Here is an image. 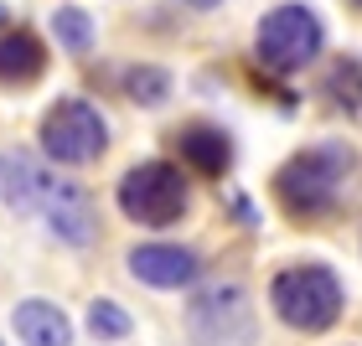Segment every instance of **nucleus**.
Wrapping results in <instances>:
<instances>
[{"label": "nucleus", "instance_id": "nucleus-9", "mask_svg": "<svg viewBox=\"0 0 362 346\" xmlns=\"http://www.w3.org/2000/svg\"><path fill=\"white\" fill-rule=\"evenodd\" d=\"M176 155H181V166H192L197 176H223L228 166H233V145H228V135L218 124H202V119H192V124H181L176 135Z\"/></svg>", "mask_w": 362, "mask_h": 346}, {"label": "nucleus", "instance_id": "nucleus-5", "mask_svg": "<svg viewBox=\"0 0 362 346\" xmlns=\"http://www.w3.org/2000/svg\"><path fill=\"white\" fill-rule=\"evenodd\" d=\"M42 150L57 166H88L109 150V124L88 98H57L52 109L42 114Z\"/></svg>", "mask_w": 362, "mask_h": 346}, {"label": "nucleus", "instance_id": "nucleus-17", "mask_svg": "<svg viewBox=\"0 0 362 346\" xmlns=\"http://www.w3.org/2000/svg\"><path fill=\"white\" fill-rule=\"evenodd\" d=\"M181 6H192V11H218L223 0H181Z\"/></svg>", "mask_w": 362, "mask_h": 346}, {"label": "nucleus", "instance_id": "nucleus-12", "mask_svg": "<svg viewBox=\"0 0 362 346\" xmlns=\"http://www.w3.org/2000/svg\"><path fill=\"white\" fill-rule=\"evenodd\" d=\"M47 166H37L31 155H0V196H6L11 207H21V212H37V196L47 186Z\"/></svg>", "mask_w": 362, "mask_h": 346}, {"label": "nucleus", "instance_id": "nucleus-10", "mask_svg": "<svg viewBox=\"0 0 362 346\" xmlns=\"http://www.w3.org/2000/svg\"><path fill=\"white\" fill-rule=\"evenodd\" d=\"M47 73V47L37 31L16 26L0 37V88H31Z\"/></svg>", "mask_w": 362, "mask_h": 346}, {"label": "nucleus", "instance_id": "nucleus-16", "mask_svg": "<svg viewBox=\"0 0 362 346\" xmlns=\"http://www.w3.org/2000/svg\"><path fill=\"white\" fill-rule=\"evenodd\" d=\"M88 331H93L98 341H124L129 331H135V321H129L114 300H93V305H88Z\"/></svg>", "mask_w": 362, "mask_h": 346}, {"label": "nucleus", "instance_id": "nucleus-7", "mask_svg": "<svg viewBox=\"0 0 362 346\" xmlns=\"http://www.w3.org/2000/svg\"><path fill=\"white\" fill-rule=\"evenodd\" d=\"M37 212L47 217V227H52L62 243H73V249L93 243V202H88V191L78 186V181L47 176V186L37 196Z\"/></svg>", "mask_w": 362, "mask_h": 346}, {"label": "nucleus", "instance_id": "nucleus-8", "mask_svg": "<svg viewBox=\"0 0 362 346\" xmlns=\"http://www.w3.org/2000/svg\"><path fill=\"white\" fill-rule=\"evenodd\" d=\"M129 274L140 279V285L151 290H187L197 274H202V263H197L192 249H181V243H140V249H129Z\"/></svg>", "mask_w": 362, "mask_h": 346}, {"label": "nucleus", "instance_id": "nucleus-18", "mask_svg": "<svg viewBox=\"0 0 362 346\" xmlns=\"http://www.w3.org/2000/svg\"><path fill=\"white\" fill-rule=\"evenodd\" d=\"M6 16H11V11H6V0H0V26H6Z\"/></svg>", "mask_w": 362, "mask_h": 346}, {"label": "nucleus", "instance_id": "nucleus-14", "mask_svg": "<svg viewBox=\"0 0 362 346\" xmlns=\"http://www.w3.org/2000/svg\"><path fill=\"white\" fill-rule=\"evenodd\" d=\"M326 98H332L337 109H347V114L362 109V57H337L332 68H326Z\"/></svg>", "mask_w": 362, "mask_h": 346}, {"label": "nucleus", "instance_id": "nucleus-19", "mask_svg": "<svg viewBox=\"0 0 362 346\" xmlns=\"http://www.w3.org/2000/svg\"><path fill=\"white\" fill-rule=\"evenodd\" d=\"M347 6H357V11H362V0H347Z\"/></svg>", "mask_w": 362, "mask_h": 346}, {"label": "nucleus", "instance_id": "nucleus-15", "mask_svg": "<svg viewBox=\"0 0 362 346\" xmlns=\"http://www.w3.org/2000/svg\"><path fill=\"white\" fill-rule=\"evenodd\" d=\"M52 37L68 47L73 57H83L88 47H93V21H88V11H78V6H57V11H52Z\"/></svg>", "mask_w": 362, "mask_h": 346}, {"label": "nucleus", "instance_id": "nucleus-13", "mask_svg": "<svg viewBox=\"0 0 362 346\" xmlns=\"http://www.w3.org/2000/svg\"><path fill=\"white\" fill-rule=\"evenodd\" d=\"M124 93H129V104H140V109H160L171 98V73L156 68V62H140V68L124 73Z\"/></svg>", "mask_w": 362, "mask_h": 346}, {"label": "nucleus", "instance_id": "nucleus-11", "mask_svg": "<svg viewBox=\"0 0 362 346\" xmlns=\"http://www.w3.org/2000/svg\"><path fill=\"white\" fill-rule=\"evenodd\" d=\"M11 326H16V336L26 346H73V326L52 300H21Z\"/></svg>", "mask_w": 362, "mask_h": 346}, {"label": "nucleus", "instance_id": "nucleus-6", "mask_svg": "<svg viewBox=\"0 0 362 346\" xmlns=\"http://www.w3.org/2000/svg\"><path fill=\"white\" fill-rule=\"evenodd\" d=\"M192 341L197 346H249L254 341V310L238 285H218L192 300Z\"/></svg>", "mask_w": 362, "mask_h": 346}, {"label": "nucleus", "instance_id": "nucleus-2", "mask_svg": "<svg viewBox=\"0 0 362 346\" xmlns=\"http://www.w3.org/2000/svg\"><path fill=\"white\" fill-rule=\"evenodd\" d=\"M269 305L290 331L316 336V331H332L341 321L347 294H341V279L326 263H290V269H279L269 279Z\"/></svg>", "mask_w": 362, "mask_h": 346}, {"label": "nucleus", "instance_id": "nucleus-4", "mask_svg": "<svg viewBox=\"0 0 362 346\" xmlns=\"http://www.w3.org/2000/svg\"><path fill=\"white\" fill-rule=\"evenodd\" d=\"M187 207H192L187 176L171 160H140L119 181V212L140 227H171L187 217Z\"/></svg>", "mask_w": 362, "mask_h": 346}, {"label": "nucleus", "instance_id": "nucleus-1", "mask_svg": "<svg viewBox=\"0 0 362 346\" xmlns=\"http://www.w3.org/2000/svg\"><path fill=\"white\" fill-rule=\"evenodd\" d=\"M352 171V150L337 140H321L310 150L290 155L285 166L274 171V202L290 212V217H326L337 207V191Z\"/></svg>", "mask_w": 362, "mask_h": 346}, {"label": "nucleus", "instance_id": "nucleus-3", "mask_svg": "<svg viewBox=\"0 0 362 346\" xmlns=\"http://www.w3.org/2000/svg\"><path fill=\"white\" fill-rule=\"evenodd\" d=\"M321 42H326L321 16L305 0H285V6L264 11V21L254 31V57L269 73H305L321 57Z\"/></svg>", "mask_w": 362, "mask_h": 346}]
</instances>
